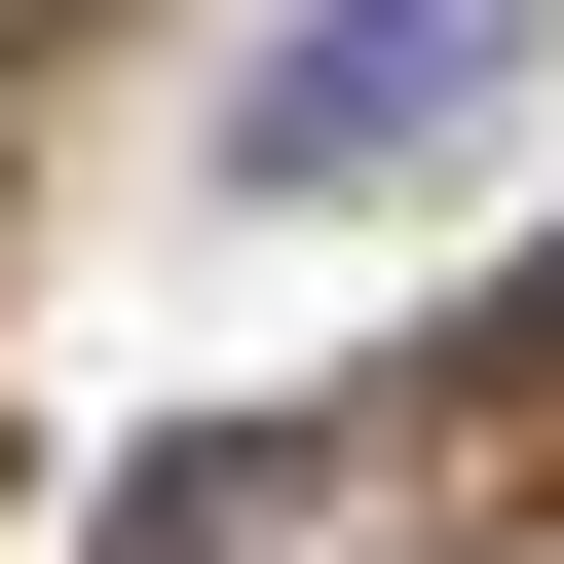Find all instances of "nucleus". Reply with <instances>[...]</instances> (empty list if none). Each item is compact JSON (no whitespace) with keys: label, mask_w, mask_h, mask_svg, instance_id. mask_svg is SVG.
I'll use <instances>...</instances> for the list:
<instances>
[{"label":"nucleus","mask_w":564,"mask_h":564,"mask_svg":"<svg viewBox=\"0 0 564 564\" xmlns=\"http://www.w3.org/2000/svg\"><path fill=\"white\" fill-rule=\"evenodd\" d=\"M527 76H564V0H302V39L226 76V188H302V226L339 188H452Z\"/></svg>","instance_id":"f257e3e1"},{"label":"nucleus","mask_w":564,"mask_h":564,"mask_svg":"<svg viewBox=\"0 0 564 564\" xmlns=\"http://www.w3.org/2000/svg\"><path fill=\"white\" fill-rule=\"evenodd\" d=\"M302 489H339V452H302V414H226V452H151V489H113V527H76V564H263V527H302Z\"/></svg>","instance_id":"f03ea898"}]
</instances>
